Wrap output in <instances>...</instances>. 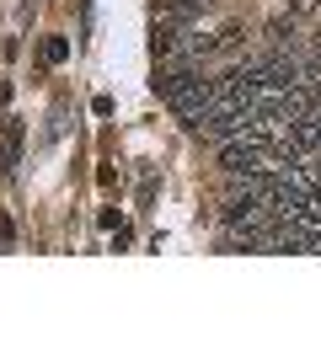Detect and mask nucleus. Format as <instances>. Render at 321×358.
I'll list each match as a JSON object with an SVG mask.
<instances>
[{
    "instance_id": "f03ea898",
    "label": "nucleus",
    "mask_w": 321,
    "mask_h": 358,
    "mask_svg": "<svg viewBox=\"0 0 321 358\" xmlns=\"http://www.w3.org/2000/svg\"><path fill=\"white\" fill-rule=\"evenodd\" d=\"M64 54H70V43H64V38H54V43H48V48H43V59H48V64H59V59H64Z\"/></svg>"
},
{
    "instance_id": "7ed1b4c3",
    "label": "nucleus",
    "mask_w": 321,
    "mask_h": 358,
    "mask_svg": "<svg viewBox=\"0 0 321 358\" xmlns=\"http://www.w3.org/2000/svg\"><path fill=\"white\" fill-rule=\"evenodd\" d=\"M290 6H294V16H311V11H316V0H290Z\"/></svg>"
},
{
    "instance_id": "f257e3e1",
    "label": "nucleus",
    "mask_w": 321,
    "mask_h": 358,
    "mask_svg": "<svg viewBox=\"0 0 321 358\" xmlns=\"http://www.w3.org/2000/svg\"><path fill=\"white\" fill-rule=\"evenodd\" d=\"M209 107H214V80H204V75H193V80H187V86L171 96V113H177L187 129H193V123H199Z\"/></svg>"
}]
</instances>
